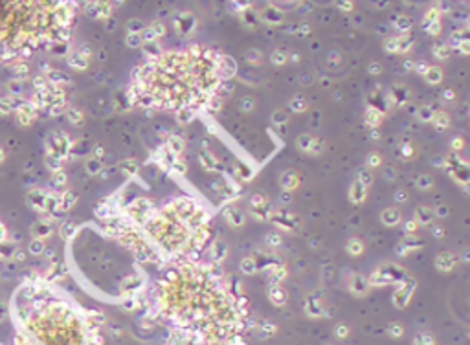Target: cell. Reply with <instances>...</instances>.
Here are the masks:
<instances>
[{
    "label": "cell",
    "instance_id": "cell-2",
    "mask_svg": "<svg viewBox=\"0 0 470 345\" xmlns=\"http://www.w3.org/2000/svg\"><path fill=\"white\" fill-rule=\"evenodd\" d=\"M221 59L204 46L173 50L138 68L131 99L149 108L185 111L204 105L221 85Z\"/></svg>",
    "mask_w": 470,
    "mask_h": 345
},
{
    "label": "cell",
    "instance_id": "cell-1",
    "mask_svg": "<svg viewBox=\"0 0 470 345\" xmlns=\"http://www.w3.org/2000/svg\"><path fill=\"white\" fill-rule=\"evenodd\" d=\"M164 318L202 345H227L243 329L239 301L217 273L184 266L173 270L159 285Z\"/></svg>",
    "mask_w": 470,
    "mask_h": 345
},
{
    "label": "cell",
    "instance_id": "cell-3",
    "mask_svg": "<svg viewBox=\"0 0 470 345\" xmlns=\"http://www.w3.org/2000/svg\"><path fill=\"white\" fill-rule=\"evenodd\" d=\"M11 345H96L85 312L61 292L37 279L23 283L11 303Z\"/></svg>",
    "mask_w": 470,
    "mask_h": 345
},
{
    "label": "cell",
    "instance_id": "cell-5",
    "mask_svg": "<svg viewBox=\"0 0 470 345\" xmlns=\"http://www.w3.org/2000/svg\"><path fill=\"white\" fill-rule=\"evenodd\" d=\"M41 248H42V247H41V242H37V241L33 242V247H32V250H33V251H41Z\"/></svg>",
    "mask_w": 470,
    "mask_h": 345
},
{
    "label": "cell",
    "instance_id": "cell-4",
    "mask_svg": "<svg viewBox=\"0 0 470 345\" xmlns=\"http://www.w3.org/2000/svg\"><path fill=\"white\" fill-rule=\"evenodd\" d=\"M74 11L63 2H0V63L64 43Z\"/></svg>",
    "mask_w": 470,
    "mask_h": 345
}]
</instances>
